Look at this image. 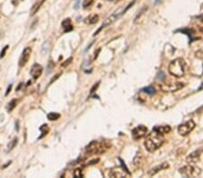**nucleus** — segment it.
Returning <instances> with one entry per match:
<instances>
[{
    "label": "nucleus",
    "instance_id": "aec40b11",
    "mask_svg": "<svg viewBox=\"0 0 203 178\" xmlns=\"http://www.w3.org/2000/svg\"><path fill=\"white\" fill-rule=\"evenodd\" d=\"M142 91L145 92V93H146V94H150V95L155 94V89H154V87L152 86V85H149V86H146V87L143 88Z\"/></svg>",
    "mask_w": 203,
    "mask_h": 178
},
{
    "label": "nucleus",
    "instance_id": "423d86ee",
    "mask_svg": "<svg viewBox=\"0 0 203 178\" xmlns=\"http://www.w3.org/2000/svg\"><path fill=\"white\" fill-rule=\"evenodd\" d=\"M195 126H196L195 122H193L192 120H190V121L182 123L181 125H179V127H178V132L182 136H187L194 130Z\"/></svg>",
    "mask_w": 203,
    "mask_h": 178
},
{
    "label": "nucleus",
    "instance_id": "c9c22d12",
    "mask_svg": "<svg viewBox=\"0 0 203 178\" xmlns=\"http://www.w3.org/2000/svg\"><path fill=\"white\" fill-rule=\"evenodd\" d=\"M16 130H17V131L19 130V127H18V121L16 122Z\"/></svg>",
    "mask_w": 203,
    "mask_h": 178
},
{
    "label": "nucleus",
    "instance_id": "1a4fd4ad",
    "mask_svg": "<svg viewBox=\"0 0 203 178\" xmlns=\"http://www.w3.org/2000/svg\"><path fill=\"white\" fill-rule=\"evenodd\" d=\"M202 152L203 149L201 147H200V148H198L197 150L193 151L192 153H191V154L187 157V158H186L188 164L194 165V164H196L197 162H199V160H200V158H201V156Z\"/></svg>",
    "mask_w": 203,
    "mask_h": 178
},
{
    "label": "nucleus",
    "instance_id": "4468645a",
    "mask_svg": "<svg viewBox=\"0 0 203 178\" xmlns=\"http://www.w3.org/2000/svg\"><path fill=\"white\" fill-rule=\"evenodd\" d=\"M98 15L97 14H91L89 16H88L85 19V23H88V24H94V23H97L98 22Z\"/></svg>",
    "mask_w": 203,
    "mask_h": 178
},
{
    "label": "nucleus",
    "instance_id": "2eb2a0df",
    "mask_svg": "<svg viewBox=\"0 0 203 178\" xmlns=\"http://www.w3.org/2000/svg\"><path fill=\"white\" fill-rule=\"evenodd\" d=\"M50 50H51V43H50V42H49V41H46V42H43V45H42V49H41L42 55L48 54L49 52H50Z\"/></svg>",
    "mask_w": 203,
    "mask_h": 178
},
{
    "label": "nucleus",
    "instance_id": "7c9ffc66",
    "mask_svg": "<svg viewBox=\"0 0 203 178\" xmlns=\"http://www.w3.org/2000/svg\"><path fill=\"white\" fill-rule=\"evenodd\" d=\"M97 162H99V158H96V159H93V160L89 161L88 165H89V166H90V165H94V164H97Z\"/></svg>",
    "mask_w": 203,
    "mask_h": 178
},
{
    "label": "nucleus",
    "instance_id": "a878e982",
    "mask_svg": "<svg viewBox=\"0 0 203 178\" xmlns=\"http://www.w3.org/2000/svg\"><path fill=\"white\" fill-rule=\"evenodd\" d=\"M8 48H9L8 45H6V46L3 48V50H2L1 52H0V59H2V58L5 57V55H6V51L8 50Z\"/></svg>",
    "mask_w": 203,
    "mask_h": 178
},
{
    "label": "nucleus",
    "instance_id": "f3484780",
    "mask_svg": "<svg viewBox=\"0 0 203 178\" xmlns=\"http://www.w3.org/2000/svg\"><path fill=\"white\" fill-rule=\"evenodd\" d=\"M43 2H44V0H42L41 2H38V3H35L33 6H32V9H31V15L33 16L40 9V7L42 6V5L43 4Z\"/></svg>",
    "mask_w": 203,
    "mask_h": 178
},
{
    "label": "nucleus",
    "instance_id": "58836bf2",
    "mask_svg": "<svg viewBox=\"0 0 203 178\" xmlns=\"http://www.w3.org/2000/svg\"><path fill=\"white\" fill-rule=\"evenodd\" d=\"M109 1H113V0H109Z\"/></svg>",
    "mask_w": 203,
    "mask_h": 178
},
{
    "label": "nucleus",
    "instance_id": "a211bd4d",
    "mask_svg": "<svg viewBox=\"0 0 203 178\" xmlns=\"http://www.w3.org/2000/svg\"><path fill=\"white\" fill-rule=\"evenodd\" d=\"M142 158H143L142 153H141V152H137L136 155V157L134 158V161H133L134 166H139V165L141 164V162H142Z\"/></svg>",
    "mask_w": 203,
    "mask_h": 178
},
{
    "label": "nucleus",
    "instance_id": "5701e85b",
    "mask_svg": "<svg viewBox=\"0 0 203 178\" xmlns=\"http://www.w3.org/2000/svg\"><path fill=\"white\" fill-rule=\"evenodd\" d=\"M73 176L74 177L78 178V177H83V174L81 172L80 169H75L74 172H73Z\"/></svg>",
    "mask_w": 203,
    "mask_h": 178
},
{
    "label": "nucleus",
    "instance_id": "b1692460",
    "mask_svg": "<svg viewBox=\"0 0 203 178\" xmlns=\"http://www.w3.org/2000/svg\"><path fill=\"white\" fill-rule=\"evenodd\" d=\"M54 68V64L53 61H51V62L48 64V66H47V68H46V73L47 74H50L51 73V71L53 70V68Z\"/></svg>",
    "mask_w": 203,
    "mask_h": 178
},
{
    "label": "nucleus",
    "instance_id": "6e6552de",
    "mask_svg": "<svg viewBox=\"0 0 203 178\" xmlns=\"http://www.w3.org/2000/svg\"><path fill=\"white\" fill-rule=\"evenodd\" d=\"M146 134H147V128H146L145 126H137V127H136V128L132 130V137H133V139H136V140L144 138Z\"/></svg>",
    "mask_w": 203,
    "mask_h": 178
},
{
    "label": "nucleus",
    "instance_id": "2f4dec72",
    "mask_svg": "<svg viewBox=\"0 0 203 178\" xmlns=\"http://www.w3.org/2000/svg\"><path fill=\"white\" fill-rule=\"evenodd\" d=\"M98 85H99V82L98 83H97L96 85H93V87L91 88V90H90V94H92V93H94L95 91L97 90V88L98 87Z\"/></svg>",
    "mask_w": 203,
    "mask_h": 178
},
{
    "label": "nucleus",
    "instance_id": "9b49d317",
    "mask_svg": "<svg viewBox=\"0 0 203 178\" xmlns=\"http://www.w3.org/2000/svg\"><path fill=\"white\" fill-rule=\"evenodd\" d=\"M43 67L40 65V64H33L32 67L31 68V71H30V74L33 77V79H37L41 77V75L43 73Z\"/></svg>",
    "mask_w": 203,
    "mask_h": 178
},
{
    "label": "nucleus",
    "instance_id": "4c0bfd02",
    "mask_svg": "<svg viewBox=\"0 0 203 178\" xmlns=\"http://www.w3.org/2000/svg\"><path fill=\"white\" fill-rule=\"evenodd\" d=\"M201 22H202V23H203V17H202V19H201Z\"/></svg>",
    "mask_w": 203,
    "mask_h": 178
},
{
    "label": "nucleus",
    "instance_id": "f03ea898",
    "mask_svg": "<svg viewBox=\"0 0 203 178\" xmlns=\"http://www.w3.org/2000/svg\"><path fill=\"white\" fill-rule=\"evenodd\" d=\"M168 71L171 76L175 77H182L186 71V62L182 58H178L170 63L168 67Z\"/></svg>",
    "mask_w": 203,
    "mask_h": 178
},
{
    "label": "nucleus",
    "instance_id": "473e14b6",
    "mask_svg": "<svg viewBox=\"0 0 203 178\" xmlns=\"http://www.w3.org/2000/svg\"><path fill=\"white\" fill-rule=\"evenodd\" d=\"M11 89H12V84L9 85V86L7 87V89H6V95H8V94L10 93Z\"/></svg>",
    "mask_w": 203,
    "mask_h": 178
},
{
    "label": "nucleus",
    "instance_id": "c85d7f7f",
    "mask_svg": "<svg viewBox=\"0 0 203 178\" xmlns=\"http://www.w3.org/2000/svg\"><path fill=\"white\" fill-rule=\"evenodd\" d=\"M61 75H62V73L56 74V75H55V76L54 77V78H53V79H51V81L49 82V85L53 84V83H54V82L55 81V80H56V79H58V78L60 77V76H61Z\"/></svg>",
    "mask_w": 203,
    "mask_h": 178
},
{
    "label": "nucleus",
    "instance_id": "e433bc0d",
    "mask_svg": "<svg viewBox=\"0 0 203 178\" xmlns=\"http://www.w3.org/2000/svg\"><path fill=\"white\" fill-rule=\"evenodd\" d=\"M201 31L203 32V29H201Z\"/></svg>",
    "mask_w": 203,
    "mask_h": 178
},
{
    "label": "nucleus",
    "instance_id": "ddd939ff",
    "mask_svg": "<svg viewBox=\"0 0 203 178\" xmlns=\"http://www.w3.org/2000/svg\"><path fill=\"white\" fill-rule=\"evenodd\" d=\"M153 130H155L156 131L164 135V134L169 133L171 131V127L170 126H156L153 128Z\"/></svg>",
    "mask_w": 203,
    "mask_h": 178
},
{
    "label": "nucleus",
    "instance_id": "6ab92c4d",
    "mask_svg": "<svg viewBox=\"0 0 203 178\" xmlns=\"http://www.w3.org/2000/svg\"><path fill=\"white\" fill-rule=\"evenodd\" d=\"M17 143H18V139L17 138H14L10 142L8 143V145H7V150L11 151L13 148L15 147V146L17 145Z\"/></svg>",
    "mask_w": 203,
    "mask_h": 178
},
{
    "label": "nucleus",
    "instance_id": "0eeeda50",
    "mask_svg": "<svg viewBox=\"0 0 203 178\" xmlns=\"http://www.w3.org/2000/svg\"><path fill=\"white\" fill-rule=\"evenodd\" d=\"M185 85L182 82H175V83H164L160 85V88L162 91L163 92H167V93H171V92H176L180 89H182V87Z\"/></svg>",
    "mask_w": 203,
    "mask_h": 178
},
{
    "label": "nucleus",
    "instance_id": "c756f323",
    "mask_svg": "<svg viewBox=\"0 0 203 178\" xmlns=\"http://www.w3.org/2000/svg\"><path fill=\"white\" fill-rule=\"evenodd\" d=\"M71 61H72V58H70V59H68L66 61H64V62L63 63V67H67L68 65H70L71 63Z\"/></svg>",
    "mask_w": 203,
    "mask_h": 178
},
{
    "label": "nucleus",
    "instance_id": "dca6fc26",
    "mask_svg": "<svg viewBox=\"0 0 203 178\" xmlns=\"http://www.w3.org/2000/svg\"><path fill=\"white\" fill-rule=\"evenodd\" d=\"M62 26L65 28V30H64L65 32L71 31V30L73 29V26L71 25V19H70V18H67L66 20H64V21L63 22V23H62Z\"/></svg>",
    "mask_w": 203,
    "mask_h": 178
},
{
    "label": "nucleus",
    "instance_id": "f704fd0d",
    "mask_svg": "<svg viewBox=\"0 0 203 178\" xmlns=\"http://www.w3.org/2000/svg\"><path fill=\"white\" fill-rule=\"evenodd\" d=\"M92 44H93V42H91V43H90V44H89V46H87V48H86V49H85V52H87L88 50H89V47H90V46H91Z\"/></svg>",
    "mask_w": 203,
    "mask_h": 178
},
{
    "label": "nucleus",
    "instance_id": "393cba45",
    "mask_svg": "<svg viewBox=\"0 0 203 178\" xmlns=\"http://www.w3.org/2000/svg\"><path fill=\"white\" fill-rule=\"evenodd\" d=\"M93 2H94V0H84V2H83V7H84V8H87V7L90 6L93 4Z\"/></svg>",
    "mask_w": 203,
    "mask_h": 178
},
{
    "label": "nucleus",
    "instance_id": "39448f33",
    "mask_svg": "<svg viewBox=\"0 0 203 178\" xmlns=\"http://www.w3.org/2000/svg\"><path fill=\"white\" fill-rule=\"evenodd\" d=\"M107 149V147L103 144L99 143L97 141H92L90 142L87 147H86V152L88 154H102Z\"/></svg>",
    "mask_w": 203,
    "mask_h": 178
},
{
    "label": "nucleus",
    "instance_id": "20e7f679",
    "mask_svg": "<svg viewBox=\"0 0 203 178\" xmlns=\"http://www.w3.org/2000/svg\"><path fill=\"white\" fill-rule=\"evenodd\" d=\"M179 172L184 177H198L201 174V168L191 164L180 168Z\"/></svg>",
    "mask_w": 203,
    "mask_h": 178
},
{
    "label": "nucleus",
    "instance_id": "72a5a7b5",
    "mask_svg": "<svg viewBox=\"0 0 203 178\" xmlns=\"http://www.w3.org/2000/svg\"><path fill=\"white\" fill-rule=\"evenodd\" d=\"M80 0H78V1H77V3L75 4V6H74L75 9H78V8H79V6H80Z\"/></svg>",
    "mask_w": 203,
    "mask_h": 178
},
{
    "label": "nucleus",
    "instance_id": "412c9836",
    "mask_svg": "<svg viewBox=\"0 0 203 178\" xmlns=\"http://www.w3.org/2000/svg\"><path fill=\"white\" fill-rule=\"evenodd\" d=\"M60 117H61V114H58V113H50L47 115L48 120H50V121H57Z\"/></svg>",
    "mask_w": 203,
    "mask_h": 178
},
{
    "label": "nucleus",
    "instance_id": "bb28decb",
    "mask_svg": "<svg viewBox=\"0 0 203 178\" xmlns=\"http://www.w3.org/2000/svg\"><path fill=\"white\" fill-rule=\"evenodd\" d=\"M119 159V161H120V163H121V166H122V168H124V170L128 174V175H131V173L128 171V168H127V166H126V164H125V162L121 159V158H118Z\"/></svg>",
    "mask_w": 203,
    "mask_h": 178
},
{
    "label": "nucleus",
    "instance_id": "f8f14e48",
    "mask_svg": "<svg viewBox=\"0 0 203 178\" xmlns=\"http://www.w3.org/2000/svg\"><path fill=\"white\" fill-rule=\"evenodd\" d=\"M169 168V164H168L167 162H163V163H162L160 165H158V166L154 167L153 168H152V169L150 170L149 176H153L156 175L157 173H159L162 170H164V169H166V168Z\"/></svg>",
    "mask_w": 203,
    "mask_h": 178
},
{
    "label": "nucleus",
    "instance_id": "cd10ccee",
    "mask_svg": "<svg viewBox=\"0 0 203 178\" xmlns=\"http://www.w3.org/2000/svg\"><path fill=\"white\" fill-rule=\"evenodd\" d=\"M146 9H147V7H146V6H145V7H143V8L141 9L140 13H139L138 14L136 15V19H135V22H136L137 20H138L139 18H140V16H141V15H142V14H143L145 13V11L146 10Z\"/></svg>",
    "mask_w": 203,
    "mask_h": 178
},
{
    "label": "nucleus",
    "instance_id": "ea45409f",
    "mask_svg": "<svg viewBox=\"0 0 203 178\" xmlns=\"http://www.w3.org/2000/svg\"><path fill=\"white\" fill-rule=\"evenodd\" d=\"M202 66H203V65H202Z\"/></svg>",
    "mask_w": 203,
    "mask_h": 178
},
{
    "label": "nucleus",
    "instance_id": "f257e3e1",
    "mask_svg": "<svg viewBox=\"0 0 203 178\" xmlns=\"http://www.w3.org/2000/svg\"><path fill=\"white\" fill-rule=\"evenodd\" d=\"M164 143V136L160 132L153 130V131L146 136L145 141V147L147 151L153 152L160 148Z\"/></svg>",
    "mask_w": 203,
    "mask_h": 178
},
{
    "label": "nucleus",
    "instance_id": "9d476101",
    "mask_svg": "<svg viewBox=\"0 0 203 178\" xmlns=\"http://www.w3.org/2000/svg\"><path fill=\"white\" fill-rule=\"evenodd\" d=\"M31 53H32V48H30V47H26V48H24V50L23 51V52L21 54V57H20V59H19V67L22 68V67H24L27 62H28V60H29V59H30V56H31Z\"/></svg>",
    "mask_w": 203,
    "mask_h": 178
},
{
    "label": "nucleus",
    "instance_id": "4be33fe9",
    "mask_svg": "<svg viewBox=\"0 0 203 178\" xmlns=\"http://www.w3.org/2000/svg\"><path fill=\"white\" fill-rule=\"evenodd\" d=\"M16 103H17V101H16L15 99H13L10 103L7 105V111H8V113L12 112V111H13V110L15 108V106H16Z\"/></svg>",
    "mask_w": 203,
    "mask_h": 178
},
{
    "label": "nucleus",
    "instance_id": "7ed1b4c3",
    "mask_svg": "<svg viewBox=\"0 0 203 178\" xmlns=\"http://www.w3.org/2000/svg\"><path fill=\"white\" fill-rule=\"evenodd\" d=\"M127 12V10H126V6L124 7V6H122V7H120V8H118V10L115 11V13L114 14H112L109 17H107V19L104 21V23H103V24H102V26L99 28V29H97V31L94 33V36L95 35H97L99 31H101L102 29H104L105 27H107V26H109L110 24H112L115 21H117L118 19H119L125 13Z\"/></svg>",
    "mask_w": 203,
    "mask_h": 178
}]
</instances>
